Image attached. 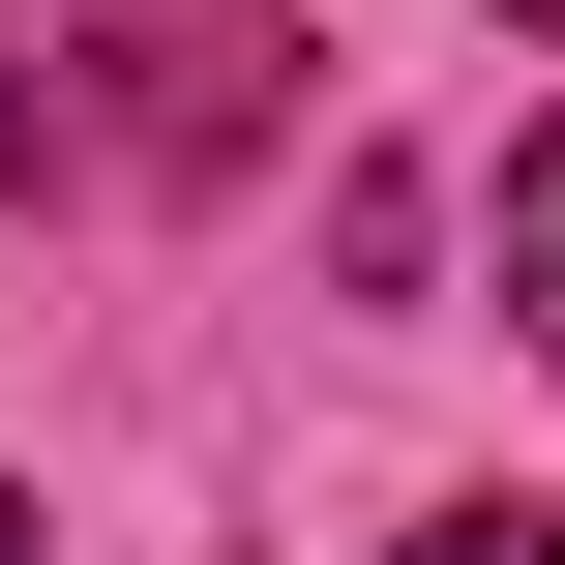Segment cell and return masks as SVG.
Instances as JSON below:
<instances>
[{"label":"cell","instance_id":"6da1fadb","mask_svg":"<svg viewBox=\"0 0 565 565\" xmlns=\"http://www.w3.org/2000/svg\"><path fill=\"white\" fill-rule=\"evenodd\" d=\"M507 328H565V119L507 149Z\"/></svg>","mask_w":565,"mask_h":565},{"label":"cell","instance_id":"277c9868","mask_svg":"<svg viewBox=\"0 0 565 565\" xmlns=\"http://www.w3.org/2000/svg\"><path fill=\"white\" fill-rule=\"evenodd\" d=\"M0 565H30V507H0Z\"/></svg>","mask_w":565,"mask_h":565},{"label":"cell","instance_id":"7a4b0ae2","mask_svg":"<svg viewBox=\"0 0 565 565\" xmlns=\"http://www.w3.org/2000/svg\"><path fill=\"white\" fill-rule=\"evenodd\" d=\"M387 565H565V507H447V536H387Z\"/></svg>","mask_w":565,"mask_h":565},{"label":"cell","instance_id":"3957f363","mask_svg":"<svg viewBox=\"0 0 565 565\" xmlns=\"http://www.w3.org/2000/svg\"><path fill=\"white\" fill-rule=\"evenodd\" d=\"M507 30H536V60H565V0H507Z\"/></svg>","mask_w":565,"mask_h":565}]
</instances>
